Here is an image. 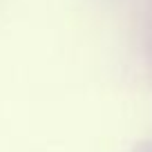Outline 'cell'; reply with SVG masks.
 I'll return each mask as SVG.
<instances>
[]
</instances>
